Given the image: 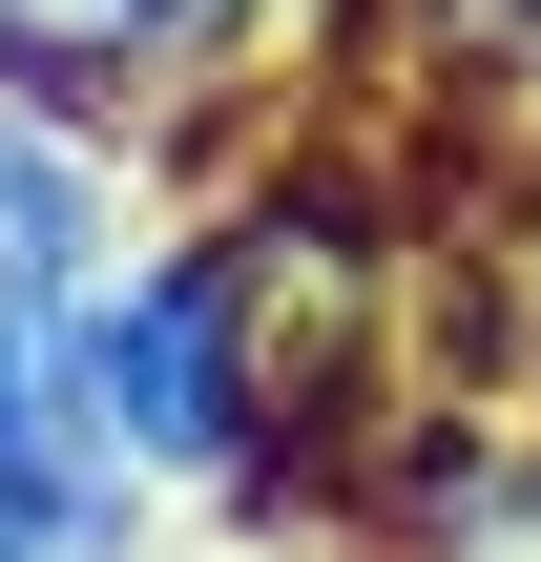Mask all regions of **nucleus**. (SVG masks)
<instances>
[{"mask_svg":"<svg viewBox=\"0 0 541 562\" xmlns=\"http://www.w3.org/2000/svg\"><path fill=\"white\" fill-rule=\"evenodd\" d=\"M0 562H167V480L63 396L42 334H0Z\"/></svg>","mask_w":541,"mask_h":562,"instance_id":"1","label":"nucleus"},{"mask_svg":"<svg viewBox=\"0 0 541 562\" xmlns=\"http://www.w3.org/2000/svg\"><path fill=\"white\" fill-rule=\"evenodd\" d=\"M125 250H146V167L63 104H0V334H63Z\"/></svg>","mask_w":541,"mask_h":562,"instance_id":"2","label":"nucleus"},{"mask_svg":"<svg viewBox=\"0 0 541 562\" xmlns=\"http://www.w3.org/2000/svg\"><path fill=\"white\" fill-rule=\"evenodd\" d=\"M0 104H63V125L146 146L188 104V0H0Z\"/></svg>","mask_w":541,"mask_h":562,"instance_id":"3","label":"nucleus"},{"mask_svg":"<svg viewBox=\"0 0 541 562\" xmlns=\"http://www.w3.org/2000/svg\"><path fill=\"white\" fill-rule=\"evenodd\" d=\"M354 459H396V562H541V438H459L438 396H375Z\"/></svg>","mask_w":541,"mask_h":562,"instance_id":"4","label":"nucleus"},{"mask_svg":"<svg viewBox=\"0 0 541 562\" xmlns=\"http://www.w3.org/2000/svg\"><path fill=\"white\" fill-rule=\"evenodd\" d=\"M313 562H375V542H313Z\"/></svg>","mask_w":541,"mask_h":562,"instance_id":"5","label":"nucleus"}]
</instances>
